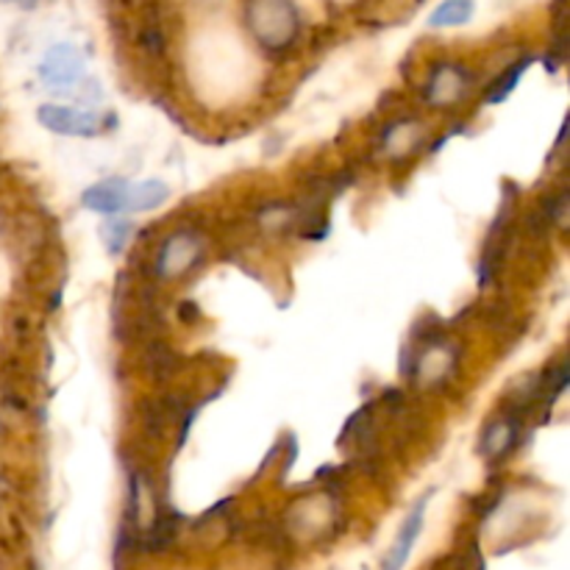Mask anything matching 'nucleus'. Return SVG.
Masks as SVG:
<instances>
[{
  "instance_id": "6e6552de",
  "label": "nucleus",
  "mask_w": 570,
  "mask_h": 570,
  "mask_svg": "<svg viewBox=\"0 0 570 570\" xmlns=\"http://www.w3.org/2000/svg\"><path fill=\"white\" fill-rule=\"evenodd\" d=\"M128 187H131V181H126V178H106V181H98L83 189L81 204L89 212H98V215H122Z\"/></svg>"
},
{
  "instance_id": "7ed1b4c3",
  "label": "nucleus",
  "mask_w": 570,
  "mask_h": 570,
  "mask_svg": "<svg viewBox=\"0 0 570 570\" xmlns=\"http://www.w3.org/2000/svg\"><path fill=\"white\" fill-rule=\"evenodd\" d=\"M200 250H204V243H200L193 232L173 234V237L161 245L159 254H156V276L167 278V282L184 276V273L193 271L195 262L200 259Z\"/></svg>"
},
{
  "instance_id": "1a4fd4ad",
  "label": "nucleus",
  "mask_w": 570,
  "mask_h": 570,
  "mask_svg": "<svg viewBox=\"0 0 570 570\" xmlns=\"http://www.w3.org/2000/svg\"><path fill=\"white\" fill-rule=\"evenodd\" d=\"M518 434H521V421H518V417H499V421L488 423V429H484L482 434V449L479 451L484 454V460L499 462L501 456H507L515 449Z\"/></svg>"
},
{
  "instance_id": "f8f14e48",
  "label": "nucleus",
  "mask_w": 570,
  "mask_h": 570,
  "mask_svg": "<svg viewBox=\"0 0 570 570\" xmlns=\"http://www.w3.org/2000/svg\"><path fill=\"white\" fill-rule=\"evenodd\" d=\"M328 515H332V507L328 501H306V504L295 507V512L289 515L295 529H304V532H326L328 527Z\"/></svg>"
},
{
  "instance_id": "2eb2a0df",
  "label": "nucleus",
  "mask_w": 570,
  "mask_h": 570,
  "mask_svg": "<svg viewBox=\"0 0 570 570\" xmlns=\"http://www.w3.org/2000/svg\"><path fill=\"white\" fill-rule=\"evenodd\" d=\"M131 223L128 220H109L104 226V237H106V243H109V250L111 254H117V250L122 248V245H126V239H128V234H131Z\"/></svg>"
},
{
  "instance_id": "f257e3e1",
  "label": "nucleus",
  "mask_w": 570,
  "mask_h": 570,
  "mask_svg": "<svg viewBox=\"0 0 570 570\" xmlns=\"http://www.w3.org/2000/svg\"><path fill=\"white\" fill-rule=\"evenodd\" d=\"M245 26L267 50H287L301 33V14L289 0H248Z\"/></svg>"
},
{
  "instance_id": "a211bd4d",
  "label": "nucleus",
  "mask_w": 570,
  "mask_h": 570,
  "mask_svg": "<svg viewBox=\"0 0 570 570\" xmlns=\"http://www.w3.org/2000/svg\"><path fill=\"white\" fill-rule=\"evenodd\" d=\"M0 493H3V484H0Z\"/></svg>"
},
{
  "instance_id": "f3484780",
  "label": "nucleus",
  "mask_w": 570,
  "mask_h": 570,
  "mask_svg": "<svg viewBox=\"0 0 570 570\" xmlns=\"http://www.w3.org/2000/svg\"><path fill=\"white\" fill-rule=\"evenodd\" d=\"M6 3H14V6H26V9H28V6H37V3H39V0H6Z\"/></svg>"
},
{
  "instance_id": "9b49d317",
  "label": "nucleus",
  "mask_w": 570,
  "mask_h": 570,
  "mask_svg": "<svg viewBox=\"0 0 570 570\" xmlns=\"http://www.w3.org/2000/svg\"><path fill=\"white\" fill-rule=\"evenodd\" d=\"M423 139V128L421 122H399V126H393L387 131V137H384V150H387L390 156H406L415 150V145Z\"/></svg>"
},
{
  "instance_id": "ddd939ff",
  "label": "nucleus",
  "mask_w": 570,
  "mask_h": 570,
  "mask_svg": "<svg viewBox=\"0 0 570 570\" xmlns=\"http://www.w3.org/2000/svg\"><path fill=\"white\" fill-rule=\"evenodd\" d=\"M473 17V0H445L429 17V26L434 28H456L465 26Z\"/></svg>"
},
{
  "instance_id": "4468645a",
  "label": "nucleus",
  "mask_w": 570,
  "mask_h": 570,
  "mask_svg": "<svg viewBox=\"0 0 570 570\" xmlns=\"http://www.w3.org/2000/svg\"><path fill=\"white\" fill-rule=\"evenodd\" d=\"M527 67H529V59H521V61H515V67H510L507 72H501V76L493 81V87L488 89V104H501V100L510 98V92L515 89V83L521 81V76Z\"/></svg>"
},
{
  "instance_id": "dca6fc26",
  "label": "nucleus",
  "mask_w": 570,
  "mask_h": 570,
  "mask_svg": "<svg viewBox=\"0 0 570 570\" xmlns=\"http://www.w3.org/2000/svg\"><path fill=\"white\" fill-rule=\"evenodd\" d=\"M454 570H484V557L482 549H479V540H471L468 549L456 557Z\"/></svg>"
},
{
  "instance_id": "423d86ee",
  "label": "nucleus",
  "mask_w": 570,
  "mask_h": 570,
  "mask_svg": "<svg viewBox=\"0 0 570 570\" xmlns=\"http://www.w3.org/2000/svg\"><path fill=\"white\" fill-rule=\"evenodd\" d=\"M471 89V76L456 65H440L426 83V100L438 109L460 104Z\"/></svg>"
},
{
  "instance_id": "39448f33",
  "label": "nucleus",
  "mask_w": 570,
  "mask_h": 570,
  "mask_svg": "<svg viewBox=\"0 0 570 570\" xmlns=\"http://www.w3.org/2000/svg\"><path fill=\"white\" fill-rule=\"evenodd\" d=\"M83 76V53L76 45H53L39 65V78L48 87H70Z\"/></svg>"
},
{
  "instance_id": "0eeeda50",
  "label": "nucleus",
  "mask_w": 570,
  "mask_h": 570,
  "mask_svg": "<svg viewBox=\"0 0 570 570\" xmlns=\"http://www.w3.org/2000/svg\"><path fill=\"white\" fill-rule=\"evenodd\" d=\"M426 504H429V495H423V499L412 507L410 515L404 518L393 549H390L387 557H384L382 570H401L406 566V560H410L412 549H415L417 538H421V532H423V521H426Z\"/></svg>"
},
{
  "instance_id": "f03ea898",
  "label": "nucleus",
  "mask_w": 570,
  "mask_h": 570,
  "mask_svg": "<svg viewBox=\"0 0 570 570\" xmlns=\"http://www.w3.org/2000/svg\"><path fill=\"white\" fill-rule=\"evenodd\" d=\"M39 122L48 131L59 134V137H98L104 131V117L87 109H72V106H56L45 104L37 111Z\"/></svg>"
},
{
  "instance_id": "9d476101",
  "label": "nucleus",
  "mask_w": 570,
  "mask_h": 570,
  "mask_svg": "<svg viewBox=\"0 0 570 570\" xmlns=\"http://www.w3.org/2000/svg\"><path fill=\"white\" fill-rule=\"evenodd\" d=\"M167 198H170V187H167V184H161V181H156V178H150V181L131 184V187H128L126 209H122V215L159 209V206L165 204Z\"/></svg>"
},
{
  "instance_id": "20e7f679",
  "label": "nucleus",
  "mask_w": 570,
  "mask_h": 570,
  "mask_svg": "<svg viewBox=\"0 0 570 570\" xmlns=\"http://www.w3.org/2000/svg\"><path fill=\"white\" fill-rule=\"evenodd\" d=\"M454 367L456 351L451 345L432 340V343H426L417 351V356L412 360V367H406V373H410V379L421 382L423 387H434V384L445 382L454 373Z\"/></svg>"
}]
</instances>
